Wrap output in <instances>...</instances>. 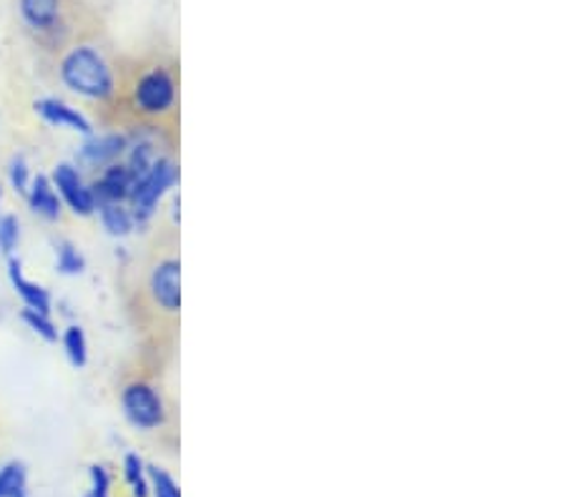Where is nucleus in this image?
I'll list each match as a JSON object with an SVG mask.
<instances>
[{"instance_id":"1","label":"nucleus","mask_w":565,"mask_h":497,"mask_svg":"<svg viewBox=\"0 0 565 497\" xmlns=\"http://www.w3.org/2000/svg\"><path fill=\"white\" fill-rule=\"evenodd\" d=\"M126 114L134 131L163 136L177 141L179 136V71L174 61H149L134 71L126 88Z\"/></svg>"},{"instance_id":"2","label":"nucleus","mask_w":565,"mask_h":497,"mask_svg":"<svg viewBox=\"0 0 565 497\" xmlns=\"http://www.w3.org/2000/svg\"><path fill=\"white\" fill-rule=\"evenodd\" d=\"M141 310L153 327L174 334L181 314V257L179 237L157 241L141 279Z\"/></svg>"},{"instance_id":"3","label":"nucleus","mask_w":565,"mask_h":497,"mask_svg":"<svg viewBox=\"0 0 565 497\" xmlns=\"http://www.w3.org/2000/svg\"><path fill=\"white\" fill-rule=\"evenodd\" d=\"M58 74L63 86L73 94L88 98V101L111 104L118 96V80L114 66L94 45H73L71 51L63 53L58 63Z\"/></svg>"},{"instance_id":"4","label":"nucleus","mask_w":565,"mask_h":497,"mask_svg":"<svg viewBox=\"0 0 565 497\" xmlns=\"http://www.w3.org/2000/svg\"><path fill=\"white\" fill-rule=\"evenodd\" d=\"M177 181H179V166L174 159L159 156L157 161H153L151 169L146 171V174L136 181L131 188L129 204H131L134 222L139 226L149 222L153 212H157L161 196L167 194L169 188L177 184Z\"/></svg>"},{"instance_id":"5","label":"nucleus","mask_w":565,"mask_h":497,"mask_svg":"<svg viewBox=\"0 0 565 497\" xmlns=\"http://www.w3.org/2000/svg\"><path fill=\"white\" fill-rule=\"evenodd\" d=\"M121 407L126 420H129L136 430L153 432L167 424V402H163L157 385L149 379H131L121 390Z\"/></svg>"},{"instance_id":"6","label":"nucleus","mask_w":565,"mask_h":497,"mask_svg":"<svg viewBox=\"0 0 565 497\" xmlns=\"http://www.w3.org/2000/svg\"><path fill=\"white\" fill-rule=\"evenodd\" d=\"M51 184L61 196V202H66L73 214L90 216L96 212V198L90 194V186L73 164H58L51 176Z\"/></svg>"},{"instance_id":"7","label":"nucleus","mask_w":565,"mask_h":497,"mask_svg":"<svg viewBox=\"0 0 565 497\" xmlns=\"http://www.w3.org/2000/svg\"><path fill=\"white\" fill-rule=\"evenodd\" d=\"M134 188V176L131 171L126 169V164H111L102 169V174L90 184V194L96 198L98 204H126L131 196Z\"/></svg>"},{"instance_id":"8","label":"nucleus","mask_w":565,"mask_h":497,"mask_svg":"<svg viewBox=\"0 0 565 497\" xmlns=\"http://www.w3.org/2000/svg\"><path fill=\"white\" fill-rule=\"evenodd\" d=\"M129 143H131V139L126 133L90 136V139L84 143V149H81V161H86V164H90V166L106 169V166L116 164L121 156H126Z\"/></svg>"},{"instance_id":"9","label":"nucleus","mask_w":565,"mask_h":497,"mask_svg":"<svg viewBox=\"0 0 565 497\" xmlns=\"http://www.w3.org/2000/svg\"><path fill=\"white\" fill-rule=\"evenodd\" d=\"M21 18L31 31L51 35L61 29L63 0H18Z\"/></svg>"},{"instance_id":"10","label":"nucleus","mask_w":565,"mask_h":497,"mask_svg":"<svg viewBox=\"0 0 565 497\" xmlns=\"http://www.w3.org/2000/svg\"><path fill=\"white\" fill-rule=\"evenodd\" d=\"M35 114L41 116L43 121H49L51 126H63V129L94 136V126L86 119L78 108H73L68 104L58 101V98H41V101L33 104Z\"/></svg>"},{"instance_id":"11","label":"nucleus","mask_w":565,"mask_h":497,"mask_svg":"<svg viewBox=\"0 0 565 497\" xmlns=\"http://www.w3.org/2000/svg\"><path fill=\"white\" fill-rule=\"evenodd\" d=\"M8 279H11V284H13V289H15V294L21 296L23 304L29 306V310H35V312H45V314H51L53 300H51L49 289H43L41 284L31 282V279L23 274V269H21V261L13 259V257H11V261H8Z\"/></svg>"},{"instance_id":"12","label":"nucleus","mask_w":565,"mask_h":497,"mask_svg":"<svg viewBox=\"0 0 565 497\" xmlns=\"http://www.w3.org/2000/svg\"><path fill=\"white\" fill-rule=\"evenodd\" d=\"M25 196H29L31 209L39 216H43V219L56 222L61 216L63 202H61V196L56 194V188H53L49 176H41V174L33 176L31 186H29V194H25Z\"/></svg>"},{"instance_id":"13","label":"nucleus","mask_w":565,"mask_h":497,"mask_svg":"<svg viewBox=\"0 0 565 497\" xmlns=\"http://www.w3.org/2000/svg\"><path fill=\"white\" fill-rule=\"evenodd\" d=\"M98 216H102L104 229L111 234V237H129L136 229L131 209H126L124 204H98L96 206Z\"/></svg>"},{"instance_id":"14","label":"nucleus","mask_w":565,"mask_h":497,"mask_svg":"<svg viewBox=\"0 0 565 497\" xmlns=\"http://www.w3.org/2000/svg\"><path fill=\"white\" fill-rule=\"evenodd\" d=\"M0 497H29V467L18 460L0 465Z\"/></svg>"},{"instance_id":"15","label":"nucleus","mask_w":565,"mask_h":497,"mask_svg":"<svg viewBox=\"0 0 565 497\" xmlns=\"http://www.w3.org/2000/svg\"><path fill=\"white\" fill-rule=\"evenodd\" d=\"M124 480L131 487L134 497L151 495L149 469H146V463L141 460V455H136V452H129V455L124 457Z\"/></svg>"},{"instance_id":"16","label":"nucleus","mask_w":565,"mask_h":497,"mask_svg":"<svg viewBox=\"0 0 565 497\" xmlns=\"http://www.w3.org/2000/svg\"><path fill=\"white\" fill-rule=\"evenodd\" d=\"M63 349H66V357L68 361L76 369L86 367L88 361V342H86V334L84 329L78 327V324H71V327L63 332Z\"/></svg>"},{"instance_id":"17","label":"nucleus","mask_w":565,"mask_h":497,"mask_svg":"<svg viewBox=\"0 0 565 497\" xmlns=\"http://www.w3.org/2000/svg\"><path fill=\"white\" fill-rule=\"evenodd\" d=\"M56 269L61 271V274H66V277L84 274L86 259H84V255H81L76 247H73V244L61 241L58 247H56Z\"/></svg>"},{"instance_id":"18","label":"nucleus","mask_w":565,"mask_h":497,"mask_svg":"<svg viewBox=\"0 0 565 497\" xmlns=\"http://www.w3.org/2000/svg\"><path fill=\"white\" fill-rule=\"evenodd\" d=\"M21 320L29 324V329H33L45 342H58V327H56V322L51 320V314L35 312V310H29V306H25Z\"/></svg>"},{"instance_id":"19","label":"nucleus","mask_w":565,"mask_h":497,"mask_svg":"<svg viewBox=\"0 0 565 497\" xmlns=\"http://www.w3.org/2000/svg\"><path fill=\"white\" fill-rule=\"evenodd\" d=\"M146 469H149V485L153 497H181L177 480L167 473V469L157 465H146Z\"/></svg>"},{"instance_id":"20","label":"nucleus","mask_w":565,"mask_h":497,"mask_svg":"<svg viewBox=\"0 0 565 497\" xmlns=\"http://www.w3.org/2000/svg\"><path fill=\"white\" fill-rule=\"evenodd\" d=\"M18 241H21V222H18V216L13 214L0 216V251L8 257H13Z\"/></svg>"},{"instance_id":"21","label":"nucleus","mask_w":565,"mask_h":497,"mask_svg":"<svg viewBox=\"0 0 565 497\" xmlns=\"http://www.w3.org/2000/svg\"><path fill=\"white\" fill-rule=\"evenodd\" d=\"M8 179H11V186L18 194H29L31 169H29V164H25L23 156H15L11 161V166H8Z\"/></svg>"},{"instance_id":"22","label":"nucleus","mask_w":565,"mask_h":497,"mask_svg":"<svg viewBox=\"0 0 565 497\" xmlns=\"http://www.w3.org/2000/svg\"><path fill=\"white\" fill-rule=\"evenodd\" d=\"M90 487L86 497H108L111 495V473L104 465H90Z\"/></svg>"}]
</instances>
